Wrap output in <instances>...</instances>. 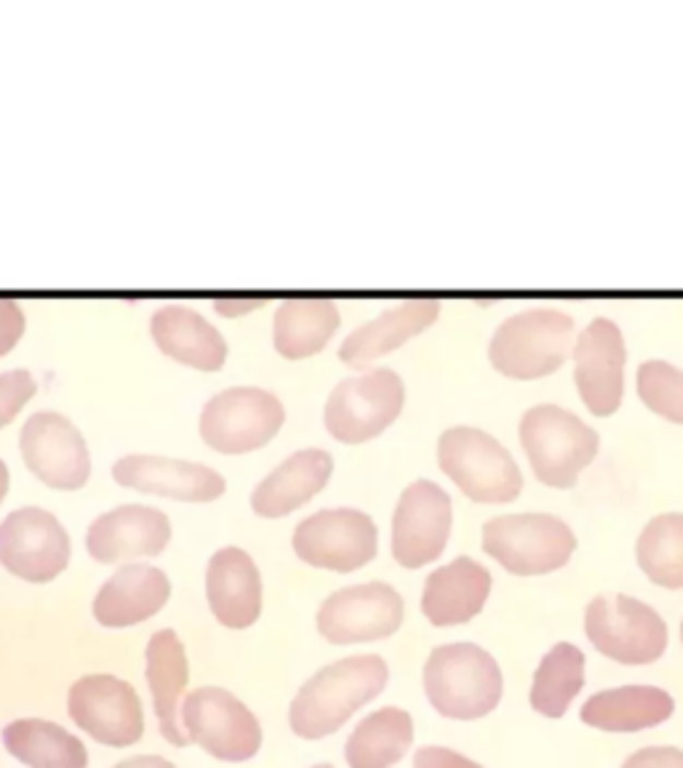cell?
<instances>
[{
	"label": "cell",
	"instance_id": "cell-35",
	"mask_svg": "<svg viewBox=\"0 0 683 768\" xmlns=\"http://www.w3.org/2000/svg\"><path fill=\"white\" fill-rule=\"evenodd\" d=\"M25 332V315L14 299H0V356L11 350Z\"/></svg>",
	"mask_w": 683,
	"mask_h": 768
},
{
	"label": "cell",
	"instance_id": "cell-39",
	"mask_svg": "<svg viewBox=\"0 0 683 768\" xmlns=\"http://www.w3.org/2000/svg\"><path fill=\"white\" fill-rule=\"evenodd\" d=\"M116 768H177L171 760L160 758V755H136V758L121 760Z\"/></svg>",
	"mask_w": 683,
	"mask_h": 768
},
{
	"label": "cell",
	"instance_id": "cell-15",
	"mask_svg": "<svg viewBox=\"0 0 683 768\" xmlns=\"http://www.w3.org/2000/svg\"><path fill=\"white\" fill-rule=\"evenodd\" d=\"M0 563L20 579L44 585L70 563V537L57 515L40 507H20L0 524Z\"/></svg>",
	"mask_w": 683,
	"mask_h": 768
},
{
	"label": "cell",
	"instance_id": "cell-10",
	"mask_svg": "<svg viewBox=\"0 0 683 768\" xmlns=\"http://www.w3.org/2000/svg\"><path fill=\"white\" fill-rule=\"evenodd\" d=\"M291 548L302 563L334 574L369 566L380 550L374 518L356 507L317 509L293 528Z\"/></svg>",
	"mask_w": 683,
	"mask_h": 768
},
{
	"label": "cell",
	"instance_id": "cell-32",
	"mask_svg": "<svg viewBox=\"0 0 683 768\" xmlns=\"http://www.w3.org/2000/svg\"><path fill=\"white\" fill-rule=\"evenodd\" d=\"M640 572L664 590H683V513H659L635 542Z\"/></svg>",
	"mask_w": 683,
	"mask_h": 768
},
{
	"label": "cell",
	"instance_id": "cell-16",
	"mask_svg": "<svg viewBox=\"0 0 683 768\" xmlns=\"http://www.w3.org/2000/svg\"><path fill=\"white\" fill-rule=\"evenodd\" d=\"M574 382L587 411L611 417L625 395V334L611 317H592L572 347Z\"/></svg>",
	"mask_w": 683,
	"mask_h": 768
},
{
	"label": "cell",
	"instance_id": "cell-29",
	"mask_svg": "<svg viewBox=\"0 0 683 768\" xmlns=\"http://www.w3.org/2000/svg\"><path fill=\"white\" fill-rule=\"evenodd\" d=\"M342 323L332 299H286L273 317V345L284 358L299 360L321 352Z\"/></svg>",
	"mask_w": 683,
	"mask_h": 768
},
{
	"label": "cell",
	"instance_id": "cell-24",
	"mask_svg": "<svg viewBox=\"0 0 683 768\" xmlns=\"http://www.w3.org/2000/svg\"><path fill=\"white\" fill-rule=\"evenodd\" d=\"M439 315L441 304L435 299H406V302L391 304L345 336L339 345L342 363L363 369L376 358L398 350L411 336L428 332L439 321Z\"/></svg>",
	"mask_w": 683,
	"mask_h": 768
},
{
	"label": "cell",
	"instance_id": "cell-38",
	"mask_svg": "<svg viewBox=\"0 0 683 768\" xmlns=\"http://www.w3.org/2000/svg\"><path fill=\"white\" fill-rule=\"evenodd\" d=\"M265 304V299H217V312L227 317H236V315H245V312L256 310Z\"/></svg>",
	"mask_w": 683,
	"mask_h": 768
},
{
	"label": "cell",
	"instance_id": "cell-21",
	"mask_svg": "<svg viewBox=\"0 0 683 768\" xmlns=\"http://www.w3.org/2000/svg\"><path fill=\"white\" fill-rule=\"evenodd\" d=\"M206 598L214 620L227 629H245L262 614V576L241 548H221L206 566Z\"/></svg>",
	"mask_w": 683,
	"mask_h": 768
},
{
	"label": "cell",
	"instance_id": "cell-42",
	"mask_svg": "<svg viewBox=\"0 0 683 768\" xmlns=\"http://www.w3.org/2000/svg\"><path fill=\"white\" fill-rule=\"evenodd\" d=\"M681 640H683V622H681Z\"/></svg>",
	"mask_w": 683,
	"mask_h": 768
},
{
	"label": "cell",
	"instance_id": "cell-18",
	"mask_svg": "<svg viewBox=\"0 0 683 768\" xmlns=\"http://www.w3.org/2000/svg\"><path fill=\"white\" fill-rule=\"evenodd\" d=\"M112 478L123 489L177 502H214L227 491V480L208 465L155 454L123 456L112 467Z\"/></svg>",
	"mask_w": 683,
	"mask_h": 768
},
{
	"label": "cell",
	"instance_id": "cell-8",
	"mask_svg": "<svg viewBox=\"0 0 683 768\" xmlns=\"http://www.w3.org/2000/svg\"><path fill=\"white\" fill-rule=\"evenodd\" d=\"M406 404L404 376L393 369H367L334 384L323 406V424L339 443H367L382 435Z\"/></svg>",
	"mask_w": 683,
	"mask_h": 768
},
{
	"label": "cell",
	"instance_id": "cell-41",
	"mask_svg": "<svg viewBox=\"0 0 683 768\" xmlns=\"http://www.w3.org/2000/svg\"><path fill=\"white\" fill-rule=\"evenodd\" d=\"M313 768H334V766H313Z\"/></svg>",
	"mask_w": 683,
	"mask_h": 768
},
{
	"label": "cell",
	"instance_id": "cell-4",
	"mask_svg": "<svg viewBox=\"0 0 683 768\" xmlns=\"http://www.w3.org/2000/svg\"><path fill=\"white\" fill-rule=\"evenodd\" d=\"M574 347V317L559 308L507 315L489 339V360L511 380H542L559 371Z\"/></svg>",
	"mask_w": 683,
	"mask_h": 768
},
{
	"label": "cell",
	"instance_id": "cell-7",
	"mask_svg": "<svg viewBox=\"0 0 683 768\" xmlns=\"http://www.w3.org/2000/svg\"><path fill=\"white\" fill-rule=\"evenodd\" d=\"M585 635L601 657L622 668H649L668 651V624L644 600L616 592L596 596L585 609Z\"/></svg>",
	"mask_w": 683,
	"mask_h": 768
},
{
	"label": "cell",
	"instance_id": "cell-14",
	"mask_svg": "<svg viewBox=\"0 0 683 768\" xmlns=\"http://www.w3.org/2000/svg\"><path fill=\"white\" fill-rule=\"evenodd\" d=\"M68 716L97 744L123 749L145 734V710L131 683L116 675H83L70 686Z\"/></svg>",
	"mask_w": 683,
	"mask_h": 768
},
{
	"label": "cell",
	"instance_id": "cell-3",
	"mask_svg": "<svg viewBox=\"0 0 683 768\" xmlns=\"http://www.w3.org/2000/svg\"><path fill=\"white\" fill-rule=\"evenodd\" d=\"M518 441L537 480L550 489H574L601 448L598 432L559 404L526 408L518 422Z\"/></svg>",
	"mask_w": 683,
	"mask_h": 768
},
{
	"label": "cell",
	"instance_id": "cell-34",
	"mask_svg": "<svg viewBox=\"0 0 683 768\" xmlns=\"http://www.w3.org/2000/svg\"><path fill=\"white\" fill-rule=\"evenodd\" d=\"M33 395L35 380L27 371H5V374H0V428H5Z\"/></svg>",
	"mask_w": 683,
	"mask_h": 768
},
{
	"label": "cell",
	"instance_id": "cell-13",
	"mask_svg": "<svg viewBox=\"0 0 683 768\" xmlns=\"http://www.w3.org/2000/svg\"><path fill=\"white\" fill-rule=\"evenodd\" d=\"M452 496L435 480H411L393 513L391 548L398 566L422 568L435 563L452 537Z\"/></svg>",
	"mask_w": 683,
	"mask_h": 768
},
{
	"label": "cell",
	"instance_id": "cell-11",
	"mask_svg": "<svg viewBox=\"0 0 683 768\" xmlns=\"http://www.w3.org/2000/svg\"><path fill=\"white\" fill-rule=\"evenodd\" d=\"M406 620L404 596L387 581H363L332 592L317 609L315 624L332 646L380 644Z\"/></svg>",
	"mask_w": 683,
	"mask_h": 768
},
{
	"label": "cell",
	"instance_id": "cell-27",
	"mask_svg": "<svg viewBox=\"0 0 683 768\" xmlns=\"http://www.w3.org/2000/svg\"><path fill=\"white\" fill-rule=\"evenodd\" d=\"M149 334L166 356L197 371H219L227 360V341L201 312L184 304L155 310Z\"/></svg>",
	"mask_w": 683,
	"mask_h": 768
},
{
	"label": "cell",
	"instance_id": "cell-6",
	"mask_svg": "<svg viewBox=\"0 0 683 768\" xmlns=\"http://www.w3.org/2000/svg\"><path fill=\"white\" fill-rule=\"evenodd\" d=\"M483 552L515 576L553 574L572 561L577 533L550 513L496 515L483 524Z\"/></svg>",
	"mask_w": 683,
	"mask_h": 768
},
{
	"label": "cell",
	"instance_id": "cell-37",
	"mask_svg": "<svg viewBox=\"0 0 683 768\" xmlns=\"http://www.w3.org/2000/svg\"><path fill=\"white\" fill-rule=\"evenodd\" d=\"M415 768H483L476 760L454 753L448 747H422L415 755Z\"/></svg>",
	"mask_w": 683,
	"mask_h": 768
},
{
	"label": "cell",
	"instance_id": "cell-31",
	"mask_svg": "<svg viewBox=\"0 0 683 768\" xmlns=\"http://www.w3.org/2000/svg\"><path fill=\"white\" fill-rule=\"evenodd\" d=\"M585 653L574 644H559L542 657L531 681L529 705L548 720L566 718L585 688Z\"/></svg>",
	"mask_w": 683,
	"mask_h": 768
},
{
	"label": "cell",
	"instance_id": "cell-17",
	"mask_svg": "<svg viewBox=\"0 0 683 768\" xmlns=\"http://www.w3.org/2000/svg\"><path fill=\"white\" fill-rule=\"evenodd\" d=\"M20 452L27 470L57 491H75L92 476V456L83 435L68 417L38 411L20 432Z\"/></svg>",
	"mask_w": 683,
	"mask_h": 768
},
{
	"label": "cell",
	"instance_id": "cell-5",
	"mask_svg": "<svg viewBox=\"0 0 683 768\" xmlns=\"http://www.w3.org/2000/svg\"><path fill=\"white\" fill-rule=\"evenodd\" d=\"M439 467L472 502L507 504L524 491V472L511 448L472 424H454L441 432Z\"/></svg>",
	"mask_w": 683,
	"mask_h": 768
},
{
	"label": "cell",
	"instance_id": "cell-26",
	"mask_svg": "<svg viewBox=\"0 0 683 768\" xmlns=\"http://www.w3.org/2000/svg\"><path fill=\"white\" fill-rule=\"evenodd\" d=\"M147 686L153 694L155 718H158L160 734L171 747H188L182 723H179V707L184 701V688L190 681V664L184 644L173 629H158L149 638L147 651Z\"/></svg>",
	"mask_w": 683,
	"mask_h": 768
},
{
	"label": "cell",
	"instance_id": "cell-1",
	"mask_svg": "<svg viewBox=\"0 0 683 768\" xmlns=\"http://www.w3.org/2000/svg\"><path fill=\"white\" fill-rule=\"evenodd\" d=\"M391 681V668L376 653L339 659L315 672L289 707V725L304 742H321L337 734L356 712L380 699Z\"/></svg>",
	"mask_w": 683,
	"mask_h": 768
},
{
	"label": "cell",
	"instance_id": "cell-23",
	"mask_svg": "<svg viewBox=\"0 0 683 768\" xmlns=\"http://www.w3.org/2000/svg\"><path fill=\"white\" fill-rule=\"evenodd\" d=\"M171 598V581L160 568L147 563H125L94 598V620L101 627H131L158 614Z\"/></svg>",
	"mask_w": 683,
	"mask_h": 768
},
{
	"label": "cell",
	"instance_id": "cell-33",
	"mask_svg": "<svg viewBox=\"0 0 683 768\" xmlns=\"http://www.w3.org/2000/svg\"><path fill=\"white\" fill-rule=\"evenodd\" d=\"M635 389L646 408L670 419V422L683 424V369L670 360H644L635 374Z\"/></svg>",
	"mask_w": 683,
	"mask_h": 768
},
{
	"label": "cell",
	"instance_id": "cell-30",
	"mask_svg": "<svg viewBox=\"0 0 683 768\" xmlns=\"http://www.w3.org/2000/svg\"><path fill=\"white\" fill-rule=\"evenodd\" d=\"M3 747L27 768H88L83 742L51 720H14L3 729Z\"/></svg>",
	"mask_w": 683,
	"mask_h": 768
},
{
	"label": "cell",
	"instance_id": "cell-9",
	"mask_svg": "<svg viewBox=\"0 0 683 768\" xmlns=\"http://www.w3.org/2000/svg\"><path fill=\"white\" fill-rule=\"evenodd\" d=\"M188 742L221 764H245L262 749V725L236 694L219 686L195 688L179 707Z\"/></svg>",
	"mask_w": 683,
	"mask_h": 768
},
{
	"label": "cell",
	"instance_id": "cell-28",
	"mask_svg": "<svg viewBox=\"0 0 683 768\" xmlns=\"http://www.w3.org/2000/svg\"><path fill=\"white\" fill-rule=\"evenodd\" d=\"M415 747V720L398 707H382L356 725L345 744L347 768H395Z\"/></svg>",
	"mask_w": 683,
	"mask_h": 768
},
{
	"label": "cell",
	"instance_id": "cell-19",
	"mask_svg": "<svg viewBox=\"0 0 683 768\" xmlns=\"http://www.w3.org/2000/svg\"><path fill=\"white\" fill-rule=\"evenodd\" d=\"M169 542V518L147 504H121L99 515L86 531V550L97 563H123L160 555Z\"/></svg>",
	"mask_w": 683,
	"mask_h": 768
},
{
	"label": "cell",
	"instance_id": "cell-40",
	"mask_svg": "<svg viewBox=\"0 0 683 768\" xmlns=\"http://www.w3.org/2000/svg\"><path fill=\"white\" fill-rule=\"evenodd\" d=\"M5 491H9V467L0 461V502L5 500Z\"/></svg>",
	"mask_w": 683,
	"mask_h": 768
},
{
	"label": "cell",
	"instance_id": "cell-12",
	"mask_svg": "<svg viewBox=\"0 0 683 768\" xmlns=\"http://www.w3.org/2000/svg\"><path fill=\"white\" fill-rule=\"evenodd\" d=\"M286 408L262 387H230L214 395L201 411V437L219 454H249L278 435Z\"/></svg>",
	"mask_w": 683,
	"mask_h": 768
},
{
	"label": "cell",
	"instance_id": "cell-2",
	"mask_svg": "<svg viewBox=\"0 0 683 768\" xmlns=\"http://www.w3.org/2000/svg\"><path fill=\"white\" fill-rule=\"evenodd\" d=\"M430 707L446 720L472 723L491 716L505 696L496 659L476 644H448L430 651L422 672Z\"/></svg>",
	"mask_w": 683,
	"mask_h": 768
},
{
	"label": "cell",
	"instance_id": "cell-22",
	"mask_svg": "<svg viewBox=\"0 0 683 768\" xmlns=\"http://www.w3.org/2000/svg\"><path fill=\"white\" fill-rule=\"evenodd\" d=\"M334 472V456L326 448H299L251 491V509L260 518H286L326 489Z\"/></svg>",
	"mask_w": 683,
	"mask_h": 768
},
{
	"label": "cell",
	"instance_id": "cell-20",
	"mask_svg": "<svg viewBox=\"0 0 683 768\" xmlns=\"http://www.w3.org/2000/svg\"><path fill=\"white\" fill-rule=\"evenodd\" d=\"M491 596V572L476 557L459 555L424 579L422 614L433 627H459L476 620Z\"/></svg>",
	"mask_w": 683,
	"mask_h": 768
},
{
	"label": "cell",
	"instance_id": "cell-25",
	"mask_svg": "<svg viewBox=\"0 0 683 768\" xmlns=\"http://www.w3.org/2000/svg\"><path fill=\"white\" fill-rule=\"evenodd\" d=\"M675 716V699L657 686H622L592 694L579 710L587 729L603 734H640Z\"/></svg>",
	"mask_w": 683,
	"mask_h": 768
},
{
	"label": "cell",
	"instance_id": "cell-36",
	"mask_svg": "<svg viewBox=\"0 0 683 768\" xmlns=\"http://www.w3.org/2000/svg\"><path fill=\"white\" fill-rule=\"evenodd\" d=\"M622 768H683V749L679 747H646L631 755Z\"/></svg>",
	"mask_w": 683,
	"mask_h": 768
}]
</instances>
